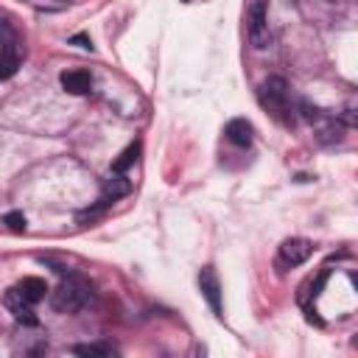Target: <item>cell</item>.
<instances>
[{"mask_svg":"<svg viewBox=\"0 0 358 358\" xmlns=\"http://www.w3.org/2000/svg\"><path fill=\"white\" fill-rule=\"evenodd\" d=\"M257 95H260V103L280 120V123H285V126H291L294 123V109H291V90H288V84H285V78H280V76H271V78H266L263 84H260V90H257Z\"/></svg>","mask_w":358,"mask_h":358,"instance_id":"6da1fadb","label":"cell"},{"mask_svg":"<svg viewBox=\"0 0 358 358\" xmlns=\"http://www.w3.org/2000/svg\"><path fill=\"white\" fill-rule=\"evenodd\" d=\"M90 302V285L81 277H67L59 282V288L50 294V305L59 313H76Z\"/></svg>","mask_w":358,"mask_h":358,"instance_id":"7a4b0ae2","label":"cell"},{"mask_svg":"<svg viewBox=\"0 0 358 358\" xmlns=\"http://www.w3.org/2000/svg\"><path fill=\"white\" fill-rule=\"evenodd\" d=\"M246 34H249L252 48H257V50L268 48V42H271V34H268V0H252V6L246 11Z\"/></svg>","mask_w":358,"mask_h":358,"instance_id":"3957f363","label":"cell"},{"mask_svg":"<svg viewBox=\"0 0 358 358\" xmlns=\"http://www.w3.org/2000/svg\"><path fill=\"white\" fill-rule=\"evenodd\" d=\"M0 56L17 70V64H20V56H22V45H20V34L14 31V25L6 20V17H0Z\"/></svg>","mask_w":358,"mask_h":358,"instance_id":"277c9868","label":"cell"},{"mask_svg":"<svg viewBox=\"0 0 358 358\" xmlns=\"http://www.w3.org/2000/svg\"><path fill=\"white\" fill-rule=\"evenodd\" d=\"M310 255H313V243H310V241H305V238H288V241L280 246V266H285V268L299 266V263H305Z\"/></svg>","mask_w":358,"mask_h":358,"instance_id":"5b68a950","label":"cell"},{"mask_svg":"<svg viewBox=\"0 0 358 358\" xmlns=\"http://www.w3.org/2000/svg\"><path fill=\"white\" fill-rule=\"evenodd\" d=\"M199 288H201L207 305L213 308V313L221 316V282H218V274H215L213 266H204L199 271Z\"/></svg>","mask_w":358,"mask_h":358,"instance_id":"8992f818","label":"cell"},{"mask_svg":"<svg viewBox=\"0 0 358 358\" xmlns=\"http://www.w3.org/2000/svg\"><path fill=\"white\" fill-rule=\"evenodd\" d=\"M3 302H6V308L14 313L17 322H22V324H36V322H39L36 313H34V308H31V302H28L17 288H8Z\"/></svg>","mask_w":358,"mask_h":358,"instance_id":"52a82bcc","label":"cell"},{"mask_svg":"<svg viewBox=\"0 0 358 358\" xmlns=\"http://www.w3.org/2000/svg\"><path fill=\"white\" fill-rule=\"evenodd\" d=\"M59 81L70 95H87L92 90V76L87 70H64Z\"/></svg>","mask_w":358,"mask_h":358,"instance_id":"ba28073f","label":"cell"},{"mask_svg":"<svg viewBox=\"0 0 358 358\" xmlns=\"http://www.w3.org/2000/svg\"><path fill=\"white\" fill-rule=\"evenodd\" d=\"M131 190V182L126 179V176H112V179H106L103 182V190H101V199H98V204L101 207H109V204H115L117 199H123L126 193Z\"/></svg>","mask_w":358,"mask_h":358,"instance_id":"9c48e42d","label":"cell"},{"mask_svg":"<svg viewBox=\"0 0 358 358\" xmlns=\"http://www.w3.org/2000/svg\"><path fill=\"white\" fill-rule=\"evenodd\" d=\"M313 120H319V126H316V140H319V143H324V145H330V143H341V137H344V126H341L336 117H324V115L319 112Z\"/></svg>","mask_w":358,"mask_h":358,"instance_id":"30bf717a","label":"cell"},{"mask_svg":"<svg viewBox=\"0 0 358 358\" xmlns=\"http://www.w3.org/2000/svg\"><path fill=\"white\" fill-rule=\"evenodd\" d=\"M224 134H227V140H229L232 145H249V143H252L255 129H252V123H249L246 117H235V120H229V123H227Z\"/></svg>","mask_w":358,"mask_h":358,"instance_id":"8fae6325","label":"cell"},{"mask_svg":"<svg viewBox=\"0 0 358 358\" xmlns=\"http://www.w3.org/2000/svg\"><path fill=\"white\" fill-rule=\"evenodd\" d=\"M17 291H20L31 305H36V302L45 299V294H48V282H45L42 277H25V280L17 285Z\"/></svg>","mask_w":358,"mask_h":358,"instance_id":"7c38bea8","label":"cell"},{"mask_svg":"<svg viewBox=\"0 0 358 358\" xmlns=\"http://www.w3.org/2000/svg\"><path fill=\"white\" fill-rule=\"evenodd\" d=\"M137 157H140V143H131V145H126L120 154H117V159L112 162V171L115 173H126L134 162H137Z\"/></svg>","mask_w":358,"mask_h":358,"instance_id":"4fadbf2b","label":"cell"},{"mask_svg":"<svg viewBox=\"0 0 358 358\" xmlns=\"http://www.w3.org/2000/svg\"><path fill=\"white\" fill-rule=\"evenodd\" d=\"M73 352L76 355H87V358H112L117 350L112 344H76Z\"/></svg>","mask_w":358,"mask_h":358,"instance_id":"5bb4252c","label":"cell"},{"mask_svg":"<svg viewBox=\"0 0 358 358\" xmlns=\"http://www.w3.org/2000/svg\"><path fill=\"white\" fill-rule=\"evenodd\" d=\"M3 224H6L8 229H14V232H22V229H25V215L17 213V210H11V213L3 215Z\"/></svg>","mask_w":358,"mask_h":358,"instance_id":"9a60e30c","label":"cell"},{"mask_svg":"<svg viewBox=\"0 0 358 358\" xmlns=\"http://www.w3.org/2000/svg\"><path fill=\"white\" fill-rule=\"evenodd\" d=\"M70 45H78V48L92 50V39H90L87 34H76V36H70Z\"/></svg>","mask_w":358,"mask_h":358,"instance_id":"2e32d148","label":"cell"},{"mask_svg":"<svg viewBox=\"0 0 358 358\" xmlns=\"http://www.w3.org/2000/svg\"><path fill=\"white\" fill-rule=\"evenodd\" d=\"M8 76H14V67L0 56V81H3V78H8Z\"/></svg>","mask_w":358,"mask_h":358,"instance_id":"e0dca14e","label":"cell"},{"mask_svg":"<svg viewBox=\"0 0 358 358\" xmlns=\"http://www.w3.org/2000/svg\"><path fill=\"white\" fill-rule=\"evenodd\" d=\"M185 3H190V0H185Z\"/></svg>","mask_w":358,"mask_h":358,"instance_id":"ac0fdd59","label":"cell"}]
</instances>
